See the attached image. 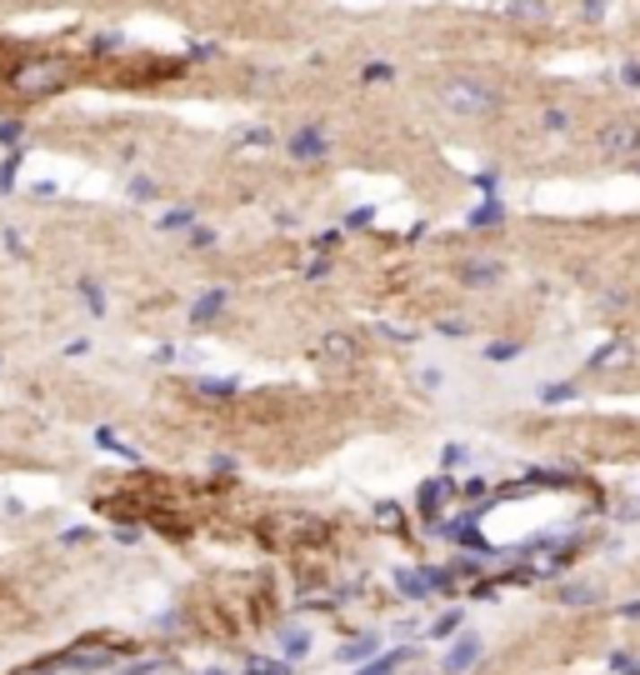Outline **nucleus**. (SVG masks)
I'll return each instance as SVG.
<instances>
[{"mask_svg":"<svg viewBox=\"0 0 640 675\" xmlns=\"http://www.w3.org/2000/svg\"><path fill=\"white\" fill-rule=\"evenodd\" d=\"M241 140H245V145H266V140H270V130H245Z\"/></svg>","mask_w":640,"mask_h":675,"instance_id":"obj_30","label":"nucleus"},{"mask_svg":"<svg viewBox=\"0 0 640 675\" xmlns=\"http://www.w3.org/2000/svg\"><path fill=\"white\" fill-rule=\"evenodd\" d=\"M161 225H165V231H196V210H190V206L186 210H171Z\"/></svg>","mask_w":640,"mask_h":675,"instance_id":"obj_18","label":"nucleus"},{"mask_svg":"<svg viewBox=\"0 0 640 675\" xmlns=\"http://www.w3.org/2000/svg\"><path fill=\"white\" fill-rule=\"evenodd\" d=\"M620 616H630V620H640V600H630V606H620Z\"/></svg>","mask_w":640,"mask_h":675,"instance_id":"obj_31","label":"nucleus"},{"mask_svg":"<svg viewBox=\"0 0 640 675\" xmlns=\"http://www.w3.org/2000/svg\"><path fill=\"white\" fill-rule=\"evenodd\" d=\"M200 396H235V381H200Z\"/></svg>","mask_w":640,"mask_h":675,"instance_id":"obj_22","label":"nucleus"},{"mask_svg":"<svg viewBox=\"0 0 640 675\" xmlns=\"http://www.w3.org/2000/svg\"><path fill=\"white\" fill-rule=\"evenodd\" d=\"M130 196H136V200H151L155 186H151V180H130Z\"/></svg>","mask_w":640,"mask_h":675,"instance_id":"obj_29","label":"nucleus"},{"mask_svg":"<svg viewBox=\"0 0 640 675\" xmlns=\"http://www.w3.org/2000/svg\"><path fill=\"white\" fill-rule=\"evenodd\" d=\"M406 661H410V651H385L381 661L361 665V671H355V675H396V671H400V665H406Z\"/></svg>","mask_w":640,"mask_h":675,"instance_id":"obj_13","label":"nucleus"},{"mask_svg":"<svg viewBox=\"0 0 640 675\" xmlns=\"http://www.w3.org/2000/svg\"><path fill=\"white\" fill-rule=\"evenodd\" d=\"M280 651H285V661H305V655H311V630L285 626L280 630Z\"/></svg>","mask_w":640,"mask_h":675,"instance_id":"obj_12","label":"nucleus"},{"mask_svg":"<svg viewBox=\"0 0 640 675\" xmlns=\"http://www.w3.org/2000/svg\"><path fill=\"white\" fill-rule=\"evenodd\" d=\"M390 75H396V70L385 66V60H381V66H365V81H371V85H381V81H390Z\"/></svg>","mask_w":640,"mask_h":675,"instance_id":"obj_27","label":"nucleus"},{"mask_svg":"<svg viewBox=\"0 0 640 675\" xmlns=\"http://www.w3.org/2000/svg\"><path fill=\"white\" fill-rule=\"evenodd\" d=\"M521 340H495V346H486V361H495V365H505V361H515L521 355Z\"/></svg>","mask_w":640,"mask_h":675,"instance_id":"obj_15","label":"nucleus"},{"mask_svg":"<svg viewBox=\"0 0 640 675\" xmlns=\"http://www.w3.org/2000/svg\"><path fill=\"white\" fill-rule=\"evenodd\" d=\"M571 396H575V385H540V400H546V406H565Z\"/></svg>","mask_w":640,"mask_h":675,"instance_id":"obj_20","label":"nucleus"},{"mask_svg":"<svg viewBox=\"0 0 640 675\" xmlns=\"http://www.w3.org/2000/svg\"><path fill=\"white\" fill-rule=\"evenodd\" d=\"M190 245H196V250H210V245H215V231H206V225H196V231H190Z\"/></svg>","mask_w":640,"mask_h":675,"instance_id":"obj_26","label":"nucleus"},{"mask_svg":"<svg viewBox=\"0 0 640 675\" xmlns=\"http://www.w3.org/2000/svg\"><path fill=\"white\" fill-rule=\"evenodd\" d=\"M210 675H225V671H210Z\"/></svg>","mask_w":640,"mask_h":675,"instance_id":"obj_33","label":"nucleus"},{"mask_svg":"<svg viewBox=\"0 0 640 675\" xmlns=\"http://www.w3.org/2000/svg\"><path fill=\"white\" fill-rule=\"evenodd\" d=\"M66 81V66L60 60H40V66H25L21 75H15V91L21 95H46L50 85Z\"/></svg>","mask_w":640,"mask_h":675,"instance_id":"obj_5","label":"nucleus"},{"mask_svg":"<svg viewBox=\"0 0 640 675\" xmlns=\"http://www.w3.org/2000/svg\"><path fill=\"white\" fill-rule=\"evenodd\" d=\"M595 145H601V155H606V161L636 155V151H640V126H636V120H610V126H601Z\"/></svg>","mask_w":640,"mask_h":675,"instance_id":"obj_2","label":"nucleus"},{"mask_svg":"<svg viewBox=\"0 0 640 675\" xmlns=\"http://www.w3.org/2000/svg\"><path fill=\"white\" fill-rule=\"evenodd\" d=\"M315 250H336V245H340V231H326V235H315Z\"/></svg>","mask_w":640,"mask_h":675,"instance_id":"obj_28","label":"nucleus"},{"mask_svg":"<svg viewBox=\"0 0 640 675\" xmlns=\"http://www.w3.org/2000/svg\"><path fill=\"white\" fill-rule=\"evenodd\" d=\"M540 120H546V130H556V136L560 130H571V110H546Z\"/></svg>","mask_w":640,"mask_h":675,"instance_id":"obj_23","label":"nucleus"},{"mask_svg":"<svg viewBox=\"0 0 640 675\" xmlns=\"http://www.w3.org/2000/svg\"><path fill=\"white\" fill-rule=\"evenodd\" d=\"M126 675H155V665H136V671H126Z\"/></svg>","mask_w":640,"mask_h":675,"instance_id":"obj_32","label":"nucleus"},{"mask_svg":"<svg viewBox=\"0 0 640 675\" xmlns=\"http://www.w3.org/2000/svg\"><path fill=\"white\" fill-rule=\"evenodd\" d=\"M466 221H470V225H490V221H505V206H501V200H495V196H490L486 206H476V210H470Z\"/></svg>","mask_w":640,"mask_h":675,"instance_id":"obj_14","label":"nucleus"},{"mask_svg":"<svg viewBox=\"0 0 640 675\" xmlns=\"http://www.w3.org/2000/svg\"><path fill=\"white\" fill-rule=\"evenodd\" d=\"M81 295H85V305H91V311H95V315H105V295H101V291H95L91 280H81Z\"/></svg>","mask_w":640,"mask_h":675,"instance_id":"obj_24","label":"nucleus"},{"mask_svg":"<svg viewBox=\"0 0 640 675\" xmlns=\"http://www.w3.org/2000/svg\"><path fill=\"white\" fill-rule=\"evenodd\" d=\"M495 280H501V260H460V285L486 291V285H495Z\"/></svg>","mask_w":640,"mask_h":675,"instance_id":"obj_9","label":"nucleus"},{"mask_svg":"<svg viewBox=\"0 0 640 675\" xmlns=\"http://www.w3.org/2000/svg\"><path fill=\"white\" fill-rule=\"evenodd\" d=\"M225 301H231V295H225L221 285H215V291H206L196 305H190V326H210V320L225 311Z\"/></svg>","mask_w":640,"mask_h":675,"instance_id":"obj_10","label":"nucleus"},{"mask_svg":"<svg viewBox=\"0 0 640 675\" xmlns=\"http://www.w3.org/2000/svg\"><path fill=\"white\" fill-rule=\"evenodd\" d=\"M291 155L295 161H305V165H320L330 155V136L320 130V120H311V126H301L291 136Z\"/></svg>","mask_w":640,"mask_h":675,"instance_id":"obj_4","label":"nucleus"},{"mask_svg":"<svg viewBox=\"0 0 640 675\" xmlns=\"http://www.w3.org/2000/svg\"><path fill=\"white\" fill-rule=\"evenodd\" d=\"M245 675H291V671H285L280 661H256V665H250Z\"/></svg>","mask_w":640,"mask_h":675,"instance_id":"obj_25","label":"nucleus"},{"mask_svg":"<svg viewBox=\"0 0 640 675\" xmlns=\"http://www.w3.org/2000/svg\"><path fill=\"white\" fill-rule=\"evenodd\" d=\"M460 626H466V610H445V616L431 626V636H435V641H445V636H455Z\"/></svg>","mask_w":640,"mask_h":675,"instance_id":"obj_16","label":"nucleus"},{"mask_svg":"<svg viewBox=\"0 0 640 675\" xmlns=\"http://www.w3.org/2000/svg\"><path fill=\"white\" fill-rule=\"evenodd\" d=\"M320 361H330V365H350V361H361V340L350 336V330H330V336L320 340Z\"/></svg>","mask_w":640,"mask_h":675,"instance_id":"obj_7","label":"nucleus"},{"mask_svg":"<svg viewBox=\"0 0 640 675\" xmlns=\"http://www.w3.org/2000/svg\"><path fill=\"white\" fill-rule=\"evenodd\" d=\"M396 585H400V595H406V600H431L435 591H445V585H451V571H431V565H425V571H400Z\"/></svg>","mask_w":640,"mask_h":675,"instance_id":"obj_3","label":"nucleus"},{"mask_svg":"<svg viewBox=\"0 0 640 675\" xmlns=\"http://www.w3.org/2000/svg\"><path fill=\"white\" fill-rule=\"evenodd\" d=\"M451 495H460V480H451V476H435V480H425V486L416 490V505H420L425 515H435L445 501H451Z\"/></svg>","mask_w":640,"mask_h":675,"instance_id":"obj_8","label":"nucleus"},{"mask_svg":"<svg viewBox=\"0 0 640 675\" xmlns=\"http://www.w3.org/2000/svg\"><path fill=\"white\" fill-rule=\"evenodd\" d=\"M511 15H521V21H546V0H511Z\"/></svg>","mask_w":640,"mask_h":675,"instance_id":"obj_17","label":"nucleus"},{"mask_svg":"<svg viewBox=\"0 0 640 675\" xmlns=\"http://www.w3.org/2000/svg\"><path fill=\"white\" fill-rule=\"evenodd\" d=\"M480 655H486V641H480V636H460V641L445 651V675H466Z\"/></svg>","mask_w":640,"mask_h":675,"instance_id":"obj_6","label":"nucleus"},{"mask_svg":"<svg viewBox=\"0 0 640 675\" xmlns=\"http://www.w3.org/2000/svg\"><path fill=\"white\" fill-rule=\"evenodd\" d=\"M435 95H441V105L460 120H486L501 110V91L490 81H480V75H451V81H441Z\"/></svg>","mask_w":640,"mask_h":675,"instance_id":"obj_1","label":"nucleus"},{"mask_svg":"<svg viewBox=\"0 0 640 675\" xmlns=\"http://www.w3.org/2000/svg\"><path fill=\"white\" fill-rule=\"evenodd\" d=\"M375 651H381V636H355V641H346L336 655H340L346 665H361V661H371Z\"/></svg>","mask_w":640,"mask_h":675,"instance_id":"obj_11","label":"nucleus"},{"mask_svg":"<svg viewBox=\"0 0 640 675\" xmlns=\"http://www.w3.org/2000/svg\"><path fill=\"white\" fill-rule=\"evenodd\" d=\"M610 671H616V675H640V661H636V655H626V651H616V655H610Z\"/></svg>","mask_w":640,"mask_h":675,"instance_id":"obj_21","label":"nucleus"},{"mask_svg":"<svg viewBox=\"0 0 640 675\" xmlns=\"http://www.w3.org/2000/svg\"><path fill=\"white\" fill-rule=\"evenodd\" d=\"M560 600H565V606H591V600H595V585H565V591H560Z\"/></svg>","mask_w":640,"mask_h":675,"instance_id":"obj_19","label":"nucleus"}]
</instances>
